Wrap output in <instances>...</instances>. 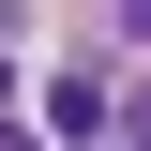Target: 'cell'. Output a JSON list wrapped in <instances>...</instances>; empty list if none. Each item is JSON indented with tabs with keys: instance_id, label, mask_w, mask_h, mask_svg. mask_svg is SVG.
I'll return each mask as SVG.
<instances>
[{
	"instance_id": "6da1fadb",
	"label": "cell",
	"mask_w": 151,
	"mask_h": 151,
	"mask_svg": "<svg viewBox=\"0 0 151 151\" xmlns=\"http://www.w3.org/2000/svg\"><path fill=\"white\" fill-rule=\"evenodd\" d=\"M106 121H121L106 76H60V91H45V136H106Z\"/></svg>"
},
{
	"instance_id": "7a4b0ae2",
	"label": "cell",
	"mask_w": 151,
	"mask_h": 151,
	"mask_svg": "<svg viewBox=\"0 0 151 151\" xmlns=\"http://www.w3.org/2000/svg\"><path fill=\"white\" fill-rule=\"evenodd\" d=\"M121 30H136V45H151V0H121Z\"/></svg>"
},
{
	"instance_id": "3957f363",
	"label": "cell",
	"mask_w": 151,
	"mask_h": 151,
	"mask_svg": "<svg viewBox=\"0 0 151 151\" xmlns=\"http://www.w3.org/2000/svg\"><path fill=\"white\" fill-rule=\"evenodd\" d=\"M0 151H30V136H15V121H0Z\"/></svg>"
},
{
	"instance_id": "277c9868",
	"label": "cell",
	"mask_w": 151,
	"mask_h": 151,
	"mask_svg": "<svg viewBox=\"0 0 151 151\" xmlns=\"http://www.w3.org/2000/svg\"><path fill=\"white\" fill-rule=\"evenodd\" d=\"M0 91H15V60H0Z\"/></svg>"
}]
</instances>
